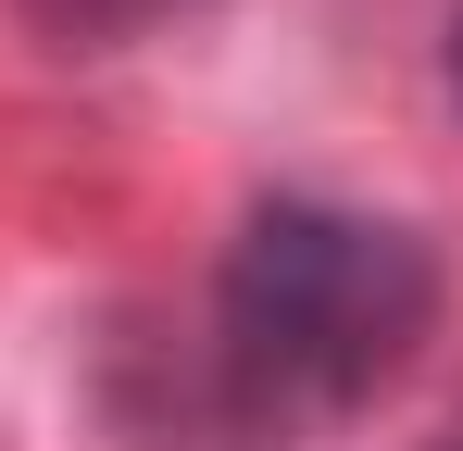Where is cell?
Returning <instances> with one entry per match:
<instances>
[{
	"instance_id": "6da1fadb",
	"label": "cell",
	"mask_w": 463,
	"mask_h": 451,
	"mask_svg": "<svg viewBox=\"0 0 463 451\" xmlns=\"http://www.w3.org/2000/svg\"><path fill=\"white\" fill-rule=\"evenodd\" d=\"M188 326L213 351V389H226L238 439L301 451L313 427L364 414L439 339V251L401 214H351V201L276 188V201L238 214L226 264H213V301Z\"/></svg>"
},
{
	"instance_id": "7a4b0ae2",
	"label": "cell",
	"mask_w": 463,
	"mask_h": 451,
	"mask_svg": "<svg viewBox=\"0 0 463 451\" xmlns=\"http://www.w3.org/2000/svg\"><path fill=\"white\" fill-rule=\"evenodd\" d=\"M51 51H126V38H151L163 13H201V0H13Z\"/></svg>"
},
{
	"instance_id": "3957f363",
	"label": "cell",
	"mask_w": 463,
	"mask_h": 451,
	"mask_svg": "<svg viewBox=\"0 0 463 451\" xmlns=\"http://www.w3.org/2000/svg\"><path fill=\"white\" fill-rule=\"evenodd\" d=\"M439 75H451V101H463V13H451V38H439Z\"/></svg>"
},
{
	"instance_id": "277c9868",
	"label": "cell",
	"mask_w": 463,
	"mask_h": 451,
	"mask_svg": "<svg viewBox=\"0 0 463 451\" xmlns=\"http://www.w3.org/2000/svg\"><path fill=\"white\" fill-rule=\"evenodd\" d=\"M451 451H463V401H451Z\"/></svg>"
},
{
	"instance_id": "5b68a950",
	"label": "cell",
	"mask_w": 463,
	"mask_h": 451,
	"mask_svg": "<svg viewBox=\"0 0 463 451\" xmlns=\"http://www.w3.org/2000/svg\"><path fill=\"white\" fill-rule=\"evenodd\" d=\"M426 451H451V439H426Z\"/></svg>"
}]
</instances>
